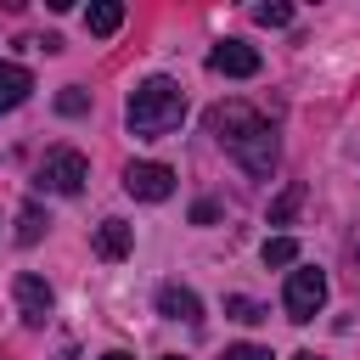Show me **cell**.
I'll return each mask as SVG.
<instances>
[{
  "label": "cell",
  "instance_id": "9c48e42d",
  "mask_svg": "<svg viewBox=\"0 0 360 360\" xmlns=\"http://www.w3.org/2000/svg\"><path fill=\"white\" fill-rule=\"evenodd\" d=\"M28 90H34V73H28L22 62H0V112L22 107V101H28Z\"/></svg>",
  "mask_w": 360,
  "mask_h": 360
},
{
  "label": "cell",
  "instance_id": "ac0fdd59",
  "mask_svg": "<svg viewBox=\"0 0 360 360\" xmlns=\"http://www.w3.org/2000/svg\"><path fill=\"white\" fill-rule=\"evenodd\" d=\"M219 360H270V349H259V343H231Z\"/></svg>",
  "mask_w": 360,
  "mask_h": 360
},
{
  "label": "cell",
  "instance_id": "3957f363",
  "mask_svg": "<svg viewBox=\"0 0 360 360\" xmlns=\"http://www.w3.org/2000/svg\"><path fill=\"white\" fill-rule=\"evenodd\" d=\"M84 180H90V163H84V152H73V146L45 152L39 169H34V186H39V191H62V197H73Z\"/></svg>",
  "mask_w": 360,
  "mask_h": 360
},
{
  "label": "cell",
  "instance_id": "9a60e30c",
  "mask_svg": "<svg viewBox=\"0 0 360 360\" xmlns=\"http://www.w3.org/2000/svg\"><path fill=\"white\" fill-rule=\"evenodd\" d=\"M56 112H62V118H79V112H90V96H84L79 84H68V90L56 96Z\"/></svg>",
  "mask_w": 360,
  "mask_h": 360
},
{
  "label": "cell",
  "instance_id": "5b68a950",
  "mask_svg": "<svg viewBox=\"0 0 360 360\" xmlns=\"http://www.w3.org/2000/svg\"><path fill=\"white\" fill-rule=\"evenodd\" d=\"M124 191L141 197V202H163L174 191V169L169 163H129L124 169Z\"/></svg>",
  "mask_w": 360,
  "mask_h": 360
},
{
  "label": "cell",
  "instance_id": "6da1fadb",
  "mask_svg": "<svg viewBox=\"0 0 360 360\" xmlns=\"http://www.w3.org/2000/svg\"><path fill=\"white\" fill-rule=\"evenodd\" d=\"M208 129H214V141L248 169V174H270L276 169V129L248 107V101H219V107H208Z\"/></svg>",
  "mask_w": 360,
  "mask_h": 360
},
{
  "label": "cell",
  "instance_id": "d6986e66",
  "mask_svg": "<svg viewBox=\"0 0 360 360\" xmlns=\"http://www.w3.org/2000/svg\"><path fill=\"white\" fill-rule=\"evenodd\" d=\"M101 360H129V354H124V349H107V354H101Z\"/></svg>",
  "mask_w": 360,
  "mask_h": 360
},
{
  "label": "cell",
  "instance_id": "ffe728a7",
  "mask_svg": "<svg viewBox=\"0 0 360 360\" xmlns=\"http://www.w3.org/2000/svg\"><path fill=\"white\" fill-rule=\"evenodd\" d=\"M292 360H321V354H309V349H304V354H292Z\"/></svg>",
  "mask_w": 360,
  "mask_h": 360
},
{
  "label": "cell",
  "instance_id": "7c38bea8",
  "mask_svg": "<svg viewBox=\"0 0 360 360\" xmlns=\"http://www.w3.org/2000/svg\"><path fill=\"white\" fill-rule=\"evenodd\" d=\"M298 202H304V186L292 180V186H287V191H281V197L270 202V225H287V219L298 214Z\"/></svg>",
  "mask_w": 360,
  "mask_h": 360
},
{
  "label": "cell",
  "instance_id": "2e32d148",
  "mask_svg": "<svg viewBox=\"0 0 360 360\" xmlns=\"http://www.w3.org/2000/svg\"><path fill=\"white\" fill-rule=\"evenodd\" d=\"M225 315H231V321H264V309H259L253 298H225Z\"/></svg>",
  "mask_w": 360,
  "mask_h": 360
},
{
  "label": "cell",
  "instance_id": "8992f818",
  "mask_svg": "<svg viewBox=\"0 0 360 360\" xmlns=\"http://www.w3.org/2000/svg\"><path fill=\"white\" fill-rule=\"evenodd\" d=\"M208 68L225 73V79H253V73H259V51L242 45V39H219V45L208 51Z\"/></svg>",
  "mask_w": 360,
  "mask_h": 360
},
{
  "label": "cell",
  "instance_id": "4fadbf2b",
  "mask_svg": "<svg viewBox=\"0 0 360 360\" xmlns=\"http://www.w3.org/2000/svg\"><path fill=\"white\" fill-rule=\"evenodd\" d=\"M253 22H264V28H287V22H292V6H287V0H264V6H253Z\"/></svg>",
  "mask_w": 360,
  "mask_h": 360
},
{
  "label": "cell",
  "instance_id": "44dd1931",
  "mask_svg": "<svg viewBox=\"0 0 360 360\" xmlns=\"http://www.w3.org/2000/svg\"><path fill=\"white\" fill-rule=\"evenodd\" d=\"M163 360H180V354H163Z\"/></svg>",
  "mask_w": 360,
  "mask_h": 360
},
{
  "label": "cell",
  "instance_id": "8fae6325",
  "mask_svg": "<svg viewBox=\"0 0 360 360\" xmlns=\"http://www.w3.org/2000/svg\"><path fill=\"white\" fill-rule=\"evenodd\" d=\"M84 28H90L96 39H107V34H118V28H124V6H118V0H96V6L84 11Z\"/></svg>",
  "mask_w": 360,
  "mask_h": 360
},
{
  "label": "cell",
  "instance_id": "277c9868",
  "mask_svg": "<svg viewBox=\"0 0 360 360\" xmlns=\"http://www.w3.org/2000/svg\"><path fill=\"white\" fill-rule=\"evenodd\" d=\"M321 304H326V270H315V264H298L292 276H287V292H281V309H287V321H315L321 315Z\"/></svg>",
  "mask_w": 360,
  "mask_h": 360
},
{
  "label": "cell",
  "instance_id": "7402d4cb",
  "mask_svg": "<svg viewBox=\"0 0 360 360\" xmlns=\"http://www.w3.org/2000/svg\"><path fill=\"white\" fill-rule=\"evenodd\" d=\"M354 259H360V242H354Z\"/></svg>",
  "mask_w": 360,
  "mask_h": 360
},
{
  "label": "cell",
  "instance_id": "5bb4252c",
  "mask_svg": "<svg viewBox=\"0 0 360 360\" xmlns=\"http://www.w3.org/2000/svg\"><path fill=\"white\" fill-rule=\"evenodd\" d=\"M264 264H276V270H281V264H298V242H292V236H270V242H264Z\"/></svg>",
  "mask_w": 360,
  "mask_h": 360
},
{
  "label": "cell",
  "instance_id": "30bf717a",
  "mask_svg": "<svg viewBox=\"0 0 360 360\" xmlns=\"http://www.w3.org/2000/svg\"><path fill=\"white\" fill-rule=\"evenodd\" d=\"M135 248V225H124V219H101L96 225V253L101 259H124Z\"/></svg>",
  "mask_w": 360,
  "mask_h": 360
},
{
  "label": "cell",
  "instance_id": "7a4b0ae2",
  "mask_svg": "<svg viewBox=\"0 0 360 360\" xmlns=\"http://www.w3.org/2000/svg\"><path fill=\"white\" fill-rule=\"evenodd\" d=\"M180 118H186V90L174 79H141L129 90V135L158 141V135L180 129Z\"/></svg>",
  "mask_w": 360,
  "mask_h": 360
},
{
  "label": "cell",
  "instance_id": "52a82bcc",
  "mask_svg": "<svg viewBox=\"0 0 360 360\" xmlns=\"http://www.w3.org/2000/svg\"><path fill=\"white\" fill-rule=\"evenodd\" d=\"M11 292H17L22 321H28V326H45V315H51V287H45L39 276H28V270H22V276L11 281Z\"/></svg>",
  "mask_w": 360,
  "mask_h": 360
},
{
  "label": "cell",
  "instance_id": "ba28073f",
  "mask_svg": "<svg viewBox=\"0 0 360 360\" xmlns=\"http://www.w3.org/2000/svg\"><path fill=\"white\" fill-rule=\"evenodd\" d=\"M158 315L197 326V321H202V298H197L191 287H180V281H163V287H158Z\"/></svg>",
  "mask_w": 360,
  "mask_h": 360
},
{
  "label": "cell",
  "instance_id": "e0dca14e",
  "mask_svg": "<svg viewBox=\"0 0 360 360\" xmlns=\"http://www.w3.org/2000/svg\"><path fill=\"white\" fill-rule=\"evenodd\" d=\"M39 208H22V225H17V242H39Z\"/></svg>",
  "mask_w": 360,
  "mask_h": 360
}]
</instances>
